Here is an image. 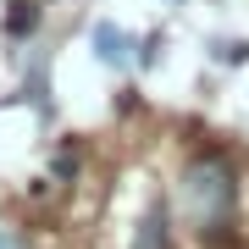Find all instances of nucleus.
<instances>
[{
  "instance_id": "5",
  "label": "nucleus",
  "mask_w": 249,
  "mask_h": 249,
  "mask_svg": "<svg viewBox=\"0 0 249 249\" xmlns=\"http://www.w3.org/2000/svg\"><path fill=\"white\" fill-rule=\"evenodd\" d=\"M0 249H34V244H28L17 227H6V222H0Z\"/></svg>"
},
{
  "instance_id": "4",
  "label": "nucleus",
  "mask_w": 249,
  "mask_h": 249,
  "mask_svg": "<svg viewBox=\"0 0 249 249\" xmlns=\"http://www.w3.org/2000/svg\"><path fill=\"white\" fill-rule=\"evenodd\" d=\"M11 34H28V28H34V6H28V0H11Z\"/></svg>"
},
{
  "instance_id": "2",
  "label": "nucleus",
  "mask_w": 249,
  "mask_h": 249,
  "mask_svg": "<svg viewBox=\"0 0 249 249\" xmlns=\"http://www.w3.org/2000/svg\"><path fill=\"white\" fill-rule=\"evenodd\" d=\"M89 45H94V55H100V61H106V67H116V72H122V67H133V55H127V50H133V39H127L116 22H94Z\"/></svg>"
},
{
  "instance_id": "3",
  "label": "nucleus",
  "mask_w": 249,
  "mask_h": 249,
  "mask_svg": "<svg viewBox=\"0 0 249 249\" xmlns=\"http://www.w3.org/2000/svg\"><path fill=\"white\" fill-rule=\"evenodd\" d=\"M133 249H172V227H166V205H160V199L139 216V227H133Z\"/></svg>"
},
{
  "instance_id": "1",
  "label": "nucleus",
  "mask_w": 249,
  "mask_h": 249,
  "mask_svg": "<svg viewBox=\"0 0 249 249\" xmlns=\"http://www.w3.org/2000/svg\"><path fill=\"white\" fill-rule=\"evenodd\" d=\"M178 211L183 222L199 232L205 244L222 238V227H232V211H238V172L222 150H199L183 160L178 172Z\"/></svg>"
}]
</instances>
